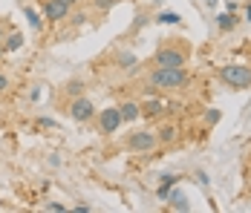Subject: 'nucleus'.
Returning a JSON list of instances; mask_svg holds the SVG:
<instances>
[{
    "label": "nucleus",
    "instance_id": "nucleus-24",
    "mask_svg": "<svg viewBox=\"0 0 251 213\" xmlns=\"http://www.w3.org/2000/svg\"><path fill=\"white\" fill-rule=\"evenodd\" d=\"M3 38H6V21L0 18V44H3Z\"/></svg>",
    "mask_w": 251,
    "mask_h": 213
},
{
    "label": "nucleus",
    "instance_id": "nucleus-21",
    "mask_svg": "<svg viewBox=\"0 0 251 213\" xmlns=\"http://www.w3.org/2000/svg\"><path fill=\"white\" fill-rule=\"evenodd\" d=\"M38 127H44V130L50 127V130H55L58 124H55V121H52V118H38Z\"/></svg>",
    "mask_w": 251,
    "mask_h": 213
},
{
    "label": "nucleus",
    "instance_id": "nucleus-28",
    "mask_svg": "<svg viewBox=\"0 0 251 213\" xmlns=\"http://www.w3.org/2000/svg\"><path fill=\"white\" fill-rule=\"evenodd\" d=\"M249 193H251V173H249Z\"/></svg>",
    "mask_w": 251,
    "mask_h": 213
},
{
    "label": "nucleus",
    "instance_id": "nucleus-10",
    "mask_svg": "<svg viewBox=\"0 0 251 213\" xmlns=\"http://www.w3.org/2000/svg\"><path fill=\"white\" fill-rule=\"evenodd\" d=\"M119 110H122V118L125 121H136L142 116V104L139 101H125V104H119Z\"/></svg>",
    "mask_w": 251,
    "mask_h": 213
},
{
    "label": "nucleus",
    "instance_id": "nucleus-20",
    "mask_svg": "<svg viewBox=\"0 0 251 213\" xmlns=\"http://www.w3.org/2000/svg\"><path fill=\"white\" fill-rule=\"evenodd\" d=\"M87 24V12H75L73 15V26H84Z\"/></svg>",
    "mask_w": 251,
    "mask_h": 213
},
{
    "label": "nucleus",
    "instance_id": "nucleus-15",
    "mask_svg": "<svg viewBox=\"0 0 251 213\" xmlns=\"http://www.w3.org/2000/svg\"><path fill=\"white\" fill-rule=\"evenodd\" d=\"M116 61H119L122 70H133V67H136V55H133V52H119Z\"/></svg>",
    "mask_w": 251,
    "mask_h": 213
},
{
    "label": "nucleus",
    "instance_id": "nucleus-11",
    "mask_svg": "<svg viewBox=\"0 0 251 213\" xmlns=\"http://www.w3.org/2000/svg\"><path fill=\"white\" fill-rule=\"evenodd\" d=\"M168 208H171V211H191L188 199H185L179 190H171V196H168Z\"/></svg>",
    "mask_w": 251,
    "mask_h": 213
},
{
    "label": "nucleus",
    "instance_id": "nucleus-23",
    "mask_svg": "<svg viewBox=\"0 0 251 213\" xmlns=\"http://www.w3.org/2000/svg\"><path fill=\"white\" fill-rule=\"evenodd\" d=\"M6 90H9V78L0 72V93H6Z\"/></svg>",
    "mask_w": 251,
    "mask_h": 213
},
{
    "label": "nucleus",
    "instance_id": "nucleus-13",
    "mask_svg": "<svg viewBox=\"0 0 251 213\" xmlns=\"http://www.w3.org/2000/svg\"><path fill=\"white\" fill-rule=\"evenodd\" d=\"M21 47H24V35H21V32H12V35L3 38V49H6V52H18Z\"/></svg>",
    "mask_w": 251,
    "mask_h": 213
},
{
    "label": "nucleus",
    "instance_id": "nucleus-26",
    "mask_svg": "<svg viewBox=\"0 0 251 213\" xmlns=\"http://www.w3.org/2000/svg\"><path fill=\"white\" fill-rule=\"evenodd\" d=\"M246 21H251V3H246Z\"/></svg>",
    "mask_w": 251,
    "mask_h": 213
},
{
    "label": "nucleus",
    "instance_id": "nucleus-19",
    "mask_svg": "<svg viewBox=\"0 0 251 213\" xmlns=\"http://www.w3.org/2000/svg\"><path fill=\"white\" fill-rule=\"evenodd\" d=\"M220 121V110H208L205 113V124H217Z\"/></svg>",
    "mask_w": 251,
    "mask_h": 213
},
{
    "label": "nucleus",
    "instance_id": "nucleus-14",
    "mask_svg": "<svg viewBox=\"0 0 251 213\" xmlns=\"http://www.w3.org/2000/svg\"><path fill=\"white\" fill-rule=\"evenodd\" d=\"M24 15H26V18H29V26H32L35 32H38V29L44 26V15H38V12H35L32 6H26V9H24Z\"/></svg>",
    "mask_w": 251,
    "mask_h": 213
},
{
    "label": "nucleus",
    "instance_id": "nucleus-17",
    "mask_svg": "<svg viewBox=\"0 0 251 213\" xmlns=\"http://www.w3.org/2000/svg\"><path fill=\"white\" fill-rule=\"evenodd\" d=\"M64 93L70 95V98L84 95V84H81V81H67V84H64Z\"/></svg>",
    "mask_w": 251,
    "mask_h": 213
},
{
    "label": "nucleus",
    "instance_id": "nucleus-4",
    "mask_svg": "<svg viewBox=\"0 0 251 213\" xmlns=\"http://www.w3.org/2000/svg\"><path fill=\"white\" fill-rule=\"evenodd\" d=\"M125 147L130 153H136V156H145V153L156 150V147H159L156 130H136V133H130L125 139Z\"/></svg>",
    "mask_w": 251,
    "mask_h": 213
},
{
    "label": "nucleus",
    "instance_id": "nucleus-9",
    "mask_svg": "<svg viewBox=\"0 0 251 213\" xmlns=\"http://www.w3.org/2000/svg\"><path fill=\"white\" fill-rule=\"evenodd\" d=\"M156 139H159V144H174L179 139V127L176 124H162L156 130Z\"/></svg>",
    "mask_w": 251,
    "mask_h": 213
},
{
    "label": "nucleus",
    "instance_id": "nucleus-5",
    "mask_svg": "<svg viewBox=\"0 0 251 213\" xmlns=\"http://www.w3.org/2000/svg\"><path fill=\"white\" fill-rule=\"evenodd\" d=\"M67 116L78 124H87V121L96 118V107H93V101L87 98V95H75V98H70V104H67Z\"/></svg>",
    "mask_w": 251,
    "mask_h": 213
},
{
    "label": "nucleus",
    "instance_id": "nucleus-1",
    "mask_svg": "<svg viewBox=\"0 0 251 213\" xmlns=\"http://www.w3.org/2000/svg\"><path fill=\"white\" fill-rule=\"evenodd\" d=\"M191 72L185 67H151L148 72V87L162 90V93H179L191 87Z\"/></svg>",
    "mask_w": 251,
    "mask_h": 213
},
{
    "label": "nucleus",
    "instance_id": "nucleus-22",
    "mask_svg": "<svg viewBox=\"0 0 251 213\" xmlns=\"http://www.w3.org/2000/svg\"><path fill=\"white\" fill-rule=\"evenodd\" d=\"M47 211H55V213H61V211H67L61 202H47Z\"/></svg>",
    "mask_w": 251,
    "mask_h": 213
},
{
    "label": "nucleus",
    "instance_id": "nucleus-25",
    "mask_svg": "<svg viewBox=\"0 0 251 213\" xmlns=\"http://www.w3.org/2000/svg\"><path fill=\"white\" fill-rule=\"evenodd\" d=\"M64 3H67L70 9H75V6H78V3H81V0H64Z\"/></svg>",
    "mask_w": 251,
    "mask_h": 213
},
{
    "label": "nucleus",
    "instance_id": "nucleus-18",
    "mask_svg": "<svg viewBox=\"0 0 251 213\" xmlns=\"http://www.w3.org/2000/svg\"><path fill=\"white\" fill-rule=\"evenodd\" d=\"M116 3H119V0H93V9H96V12H110Z\"/></svg>",
    "mask_w": 251,
    "mask_h": 213
},
{
    "label": "nucleus",
    "instance_id": "nucleus-12",
    "mask_svg": "<svg viewBox=\"0 0 251 213\" xmlns=\"http://www.w3.org/2000/svg\"><path fill=\"white\" fill-rule=\"evenodd\" d=\"M237 24H240V18H237L234 12H223V15H217V26H220V32H231Z\"/></svg>",
    "mask_w": 251,
    "mask_h": 213
},
{
    "label": "nucleus",
    "instance_id": "nucleus-3",
    "mask_svg": "<svg viewBox=\"0 0 251 213\" xmlns=\"http://www.w3.org/2000/svg\"><path fill=\"white\" fill-rule=\"evenodd\" d=\"M220 78H223V84H228L237 93L251 90V67H246V64H226L220 70Z\"/></svg>",
    "mask_w": 251,
    "mask_h": 213
},
{
    "label": "nucleus",
    "instance_id": "nucleus-16",
    "mask_svg": "<svg viewBox=\"0 0 251 213\" xmlns=\"http://www.w3.org/2000/svg\"><path fill=\"white\" fill-rule=\"evenodd\" d=\"M179 21H182V18H179L176 12H159V15H156V24H168V26H176Z\"/></svg>",
    "mask_w": 251,
    "mask_h": 213
},
{
    "label": "nucleus",
    "instance_id": "nucleus-8",
    "mask_svg": "<svg viewBox=\"0 0 251 213\" xmlns=\"http://www.w3.org/2000/svg\"><path fill=\"white\" fill-rule=\"evenodd\" d=\"M165 110H168L165 98H148V101L142 104V116H148V118H159Z\"/></svg>",
    "mask_w": 251,
    "mask_h": 213
},
{
    "label": "nucleus",
    "instance_id": "nucleus-6",
    "mask_svg": "<svg viewBox=\"0 0 251 213\" xmlns=\"http://www.w3.org/2000/svg\"><path fill=\"white\" fill-rule=\"evenodd\" d=\"M96 121H99L101 136H116V133H119V127L125 124V118H122V110H119V107H107V110L96 113Z\"/></svg>",
    "mask_w": 251,
    "mask_h": 213
},
{
    "label": "nucleus",
    "instance_id": "nucleus-27",
    "mask_svg": "<svg viewBox=\"0 0 251 213\" xmlns=\"http://www.w3.org/2000/svg\"><path fill=\"white\" fill-rule=\"evenodd\" d=\"M3 55H6V49H3V44H0V58H3Z\"/></svg>",
    "mask_w": 251,
    "mask_h": 213
},
{
    "label": "nucleus",
    "instance_id": "nucleus-2",
    "mask_svg": "<svg viewBox=\"0 0 251 213\" xmlns=\"http://www.w3.org/2000/svg\"><path fill=\"white\" fill-rule=\"evenodd\" d=\"M188 55H191V47L188 44H182V41H165L162 47L156 49V55H153V67H185L188 64Z\"/></svg>",
    "mask_w": 251,
    "mask_h": 213
},
{
    "label": "nucleus",
    "instance_id": "nucleus-7",
    "mask_svg": "<svg viewBox=\"0 0 251 213\" xmlns=\"http://www.w3.org/2000/svg\"><path fill=\"white\" fill-rule=\"evenodd\" d=\"M41 15L50 21V24H61L70 18V6L64 0H41Z\"/></svg>",
    "mask_w": 251,
    "mask_h": 213
}]
</instances>
